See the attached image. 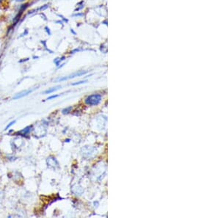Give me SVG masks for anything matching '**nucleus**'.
Returning a JSON list of instances; mask_svg holds the SVG:
<instances>
[{"label": "nucleus", "mask_w": 220, "mask_h": 218, "mask_svg": "<svg viewBox=\"0 0 220 218\" xmlns=\"http://www.w3.org/2000/svg\"><path fill=\"white\" fill-rule=\"evenodd\" d=\"M101 101V96L100 94H93L89 96L85 99V103L90 106H96Z\"/></svg>", "instance_id": "1"}, {"label": "nucleus", "mask_w": 220, "mask_h": 218, "mask_svg": "<svg viewBox=\"0 0 220 218\" xmlns=\"http://www.w3.org/2000/svg\"><path fill=\"white\" fill-rule=\"evenodd\" d=\"M87 73V71H78V72H76V73H74V74L69 75V76L62 77V78H59V79H56V82H62V81L68 80V79H73V78H75V77H79L83 76V75L86 74Z\"/></svg>", "instance_id": "2"}, {"label": "nucleus", "mask_w": 220, "mask_h": 218, "mask_svg": "<svg viewBox=\"0 0 220 218\" xmlns=\"http://www.w3.org/2000/svg\"><path fill=\"white\" fill-rule=\"evenodd\" d=\"M33 91H34V89H32V90H26V91H23L22 92H20V93L16 94V96H15L12 98H13V99H18V98H23V97H24V96L29 95V94L32 93Z\"/></svg>", "instance_id": "3"}, {"label": "nucleus", "mask_w": 220, "mask_h": 218, "mask_svg": "<svg viewBox=\"0 0 220 218\" xmlns=\"http://www.w3.org/2000/svg\"><path fill=\"white\" fill-rule=\"evenodd\" d=\"M47 163L48 166H49V167H52L53 168H55L56 167H58L57 161H56L55 158H54V157H49V158H48Z\"/></svg>", "instance_id": "4"}, {"label": "nucleus", "mask_w": 220, "mask_h": 218, "mask_svg": "<svg viewBox=\"0 0 220 218\" xmlns=\"http://www.w3.org/2000/svg\"><path fill=\"white\" fill-rule=\"evenodd\" d=\"M31 129H32V126H27V127L25 128V129H22V131H18V132H17V134H18V135H20L22 136H27V135H29V132H30Z\"/></svg>", "instance_id": "5"}, {"label": "nucleus", "mask_w": 220, "mask_h": 218, "mask_svg": "<svg viewBox=\"0 0 220 218\" xmlns=\"http://www.w3.org/2000/svg\"><path fill=\"white\" fill-rule=\"evenodd\" d=\"M60 88H61V86L57 85V86H56V87H51V88L48 89L47 91H46L45 92H44V93H45V94L52 93H54V92L58 91V90L60 89Z\"/></svg>", "instance_id": "6"}, {"label": "nucleus", "mask_w": 220, "mask_h": 218, "mask_svg": "<svg viewBox=\"0 0 220 218\" xmlns=\"http://www.w3.org/2000/svg\"><path fill=\"white\" fill-rule=\"evenodd\" d=\"M65 60V57H61V58H56V60H54V62H55L56 66H59V65L60 64V62H61L62 60Z\"/></svg>", "instance_id": "7"}, {"label": "nucleus", "mask_w": 220, "mask_h": 218, "mask_svg": "<svg viewBox=\"0 0 220 218\" xmlns=\"http://www.w3.org/2000/svg\"><path fill=\"white\" fill-rule=\"evenodd\" d=\"M72 109V107H68V108H66V109H64L63 110H62V113L63 114H68V113L70 112V110Z\"/></svg>", "instance_id": "8"}, {"label": "nucleus", "mask_w": 220, "mask_h": 218, "mask_svg": "<svg viewBox=\"0 0 220 218\" xmlns=\"http://www.w3.org/2000/svg\"><path fill=\"white\" fill-rule=\"evenodd\" d=\"M15 123H16V121H11V122H10V123H9V124H8V125L7 126H6V127H5V130H7L8 129H9V128H10V126H12V125H13Z\"/></svg>", "instance_id": "9"}, {"label": "nucleus", "mask_w": 220, "mask_h": 218, "mask_svg": "<svg viewBox=\"0 0 220 218\" xmlns=\"http://www.w3.org/2000/svg\"><path fill=\"white\" fill-rule=\"evenodd\" d=\"M87 82V81H80V82H77L76 83H73L72 85H80V84H83Z\"/></svg>", "instance_id": "10"}, {"label": "nucleus", "mask_w": 220, "mask_h": 218, "mask_svg": "<svg viewBox=\"0 0 220 218\" xmlns=\"http://www.w3.org/2000/svg\"><path fill=\"white\" fill-rule=\"evenodd\" d=\"M58 96H59V95H54V96H50V97H48V98H47V100H51V99H52V98H57Z\"/></svg>", "instance_id": "11"}, {"label": "nucleus", "mask_w": 220, "mask_h": 218, "mask_svg": "<svg viewBox=\"0 0 220 218\" xmlns=\"http://www.w3.org/2000/svg\"><path fill=\"white\" fill-rule=\"evenodd\" d=\"M45 31L47 32L48 35H51V32H50V29H49L48 27H45Z\"/></svg>", "instance_id": "12"}, {"label": "nucleus", "mask_w": 220, "mask_h": 218, "mask_svg": "<svg viewBox=\"0 0 220 218\" xmlns=\"http://www.w3.org/2000/svg\"><path fill=\"white\" fill-rule=\"evenodd\" d=\"M11 1L16 2H18V3H23L24 2H26V0H11Z\"/></svg>", "instance_id": "13"}, {"label": "nucleus", "mask_w": 220, "mask_h": 218, "mask_svg": "<svg viewBox=\"0 0 220 218\" xmlns=\"http://www.w3.org/2000/svg\"><path fill=\"white\" fill-rule=\"evenodd\" d=\"M2 1H3V0H0V3H1Z\"/></svg>", "instance_id": "14"}]
</instances>
